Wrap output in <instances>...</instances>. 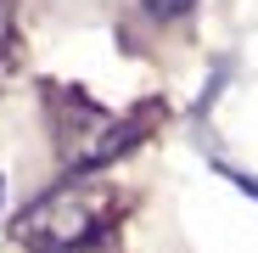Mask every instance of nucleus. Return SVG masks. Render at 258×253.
<instances>
[{
  "label": "nucleus",
  "mask_w": 258,
  "mask_h": 253,
  "mask_svg": "<svg viewBox=\"0 0 258 253\" xmlns=\"http://www.w3.org/2000/svg\"><path fill=\"white\" fill-rule=\"evenodd\" d=\"M96 220H101V197L96 191H79V186H62L51 197H39L28 214L17 220V236L39 253H73L96 236Z\"/></svg>",
  "instance_id": "nucleus-1"
},
{
  "label": "nucleus",
  "mask_w": 258,
  "mask_h": 253,
  "mask_svg": "<svg viewBox=\"0 0 258 253\" xmlns=\"http://www.w3.org/2000/svg\"><path fill=\"white\" fill-rule=\"evenodd\" d=\"M141 6H146L152 17H185V12L197 6V0H141Z\"/></svg>",
  "instance_id": "nucleus-2"
},
{
  "label": "nucleus",
  "mask_w": 258,
  "mask_h": 253,
  "mask_svg": "<svg viewBox=\"0 0 258 253\" xmlns=\"http://www.w3.org/2000/svg\"><path fill=\"white\" fill-rule=\"evenodd\" d=\"M0 45H12V0H0Z\"/></svg>",
  "instance_id": "nucleus-3"
},
{
  "label": "nucleus",
  "mask_w": 258,
  "mask_h": 253,
  "mask_svg": "<svg viewBox=\"0 0 258 253\" xmlns=\"http://www.w3.org/2000/svg\"><path fill=\"white\" fill-rule=\"evenodd\" d=\"M0 208H6V175H0Z\"/></svg>",
  "instance_id": "nucleus-4"
}]
</instances>
